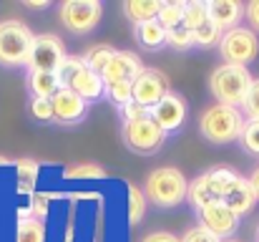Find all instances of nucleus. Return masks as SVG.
Here are the masks:
<instances>
[{"instance_id":"nucleus-15","label":"nucleus","mask_w":259,"mask_h":242,"mask_svg":"<svg viewBox=\"0 0 259 242\" xmlns=\"http://www.w3.org/2000/svg\"><path fill=\"white\" fill-rule=\"evenodd\" d=\"M222 202L237 215V217H242V215H247V212H252V207L257 204V192L252 189V184H249V179H244V177H237V182L227 189V194L222 197Z\"/></svg>"},{"instance_id":"nucleus-29","label":"nucleus","mask_w":259,"mask_h":242,"mask_svg":"<svg viewBox=\"0 0 259 242\" xmlns=\"http://www.w3.org/2000/svg\"><path fill=\"white\" fill-rule=\"evenodd\" d=\"M204 20H209V8H206V3H186L184 5V25L189 28V30H196Z\"/></svg>"},{"instance_id":"nucleus-31","label":"nucleus","mask_w":259,"mask_h":242,"mask_svg":"<svg viewBox=\"0 0 259 242\" xmlns=\"http://www.w3.org/2000/svg\"><path fill=\"white\" fill-rule=\"evenodd\" d=\"M103 93H106L116 106H126V103H131V101H134V96H131V81L108 83V86H103Z\"/></svg>"},{"instance_id":"nucleus-7","label":"nucleus","mask_w":259,"mask_h":242,"mask_svg":"<svg viewBox=\"0 0 259 242\" xmlns=\"http://www.w3.org/2000/svg\"><path fill=\"white\" fill-rule=\"evenodd\" d=\"M66 56V46L56 33H40L33 38V48L25 66L30 68V74H56Z\"/></svg>"},{"instance_id":"nucleus-27","label":"nucleus","mask_w":259,"mask_h":242,"mask_svg":"<svg viewBox=\"0 0 259 242\" xmlns=\"http://www.w3.org/2000/svg\"><path fill=\"white\" fill-rule=\"evenodd\" d=\"M146 215V197L144 189H139L136 184H128V222L139 225Z\"/></svg>"},{"instance_id":"nucleus-24","label":"nucleus","mask_w":259,"mask_h":242,"mask_svg":"<svg viewBox=\"0 0 259 242\" xmlns=\"http://www.w3.org/2000/svg\"><path fill=\"white\" fill-rule=\"evenodd\" d=\"M224 30L214 23V20H204L196 30H194V46H201V48H214L219 46Z\"/></svg>"},{"instance_id":"nucleus-42","label":"nucleus","mask_w":259,"mask_h":242,"mask_svg":"<svg viewBox=\"0 0 259 242\" xmlns=\"http://www.w3.org/2000/svg\"><path fill=\"white\" fill-rule=\"evenodd\" d=\"M224 242H239V240H224Z\"/></svg>"},{"instance_id":"nucleus-23","label":"nucleus","mask_w":259,"mask_h":242,"mask_svg":"<svg viewBox=\"0 0 259 242\" xmlns=\"http://www.w3.org/2000/svg\"><path fill=\"white\" fill-rule=\"evenodd\" d=\"M113 53H116V48H111V46H91L81 58H83V66H86V68H91L93 74L101 76V74L106 71L108 61L113 58Z\"/></svg>"},{"instance_id":"nucleus-30","label":"nucleus","mask_w":259,"mask_h":242,"mask_svg":"<svg viewBox=\"0 0 259 242\" xmlns=\"http://www.w3.org/2000/svg\"><path fill=\"white\" fill-rule=\"evenodd\" d=\"M184 5L186 3H161V10L156 15V20L164 25V28H174L184 20Z\"/></svg>"},{"instance_id":"nucleus-5","label":"nucleus","mask_w":259,"mask_h":242,"mask_svg":"<svg viewBox=\"0 0 259 242\" xmlns=\"http://www.w3.org/2000/svg\"><path fill=\"white\" fill-rule=\"evenodd\" d=\"M219 56L229 66H247L259 56V41L252 28H229L219 41Z\"/></svg>"},{"instance_id":"nucleus-20","label":"nucleus","mask_w":259,"mask_h":242,"mask_svg":"<svg viewBox=\"0 0 259 242\" xmlns=\"http://www.w3.org/2000/svg\"><path fill=\"white\" fill-rule=\"evenodd\" d=\"M15 174H18V192L20 194H35L40 164L33 159H18L15 161Z\"/></svg>"},{"instance_id":"nucleus-28","label":"nucleus","mask_w":259,"mask_h":242,"mask_svg":"<svg viewBox=\"0 0 259 242\" xmlns=\"http://www.w3.org/2000/svg\"><path fill=\"white\" fill-rule=\"evenodd\" d=\"M166 43L176 48V51H186L194 46V30H189L184 23L174 25V28H166Z\"/></svg>"},{"instance_id":"nucleus-35","label":"nucleus","mask_w":259,"mask_h":242,"mask_svg":"<svg viewBox=\"0 0 259 242\" xmlns=\"http://www.w3.org/2000/svg\"><path fill=\"white\" fill-rule=\"evenodd\" d=\"M181 242H222V240H219V237H214L206 227L196 225V227H191V230H186V232H184Z\"/></svg>"},{"instance_id":"nucleus-4","label":"nucleus","mask_w":259,"mask_h":242,"mask_svg":"<svg viewBox=\"0 0 259 242\" xmlns=\"http://www.w3.org/2000/svg\"><path fill=\"white\" fill-rule=\"evenodd\" d=\"M35 33L23 20L0 23V63L3 66H25Z\"/></svg>"},{"instance_id":"nucleus-38","label":"nucleus","mask_w":259,"mask_h":242,"mask_svg":"<svg viewBox=\"0 0 259 242\" xmlns=\"http://www.w3.org/2000/svg\"><path fill=\"white\" fill-rule=\"evenodd\" d=\"M141 242H181V237H176L174 232H166V230H156V232H149Z\"/></svg>"},{"instance_id":"nucleus-18","label":"nucleus","mask_w":259,"mask_h":242,"mask_svg":"<svg viewBox=\"0 0 259 242\" xmlns=\"http://www.w3.org/2000/svg\"><path fill=\"white\" fill-rule=\"evenodd\" d=\"M161 10V3L159 0H128L123 3V15L139 25V23H146V20H154Z\"/></svg>"},{"instance_id":"nucleus-3","label":"nucleus","mask_w":259,"mask_h":242,"mask_svg":"<svg viewBox=\"0 0 259 242\" xmlns=\"http://www.w3.org/2000/svg\"><path fill=\"white\" fill-rule=\"evenodd\" d=\"M249 86H252V74H249L247 66L222 63L209 76V88H211L217 103L234 106V109H239L244 103V96H247Z\"/></svg>"},{"instance_id":"nucleus-32","label":"nucleus","mask_w":259,"mask_h":242,"mask_svg":"<svg viewBox=\"0 0 259 242\" xmlns=\"http://www.w3.org/2000/svg\"><path fill=\"white\" fill-rule=\"evenodd\" d=\"M81 68H83V58H81V56H66L63 63H61V68L56 71V76L61 81V88H68L71 79H73Z\"/></svg>"},{"instance_id":"nucleus-21","label":"nucleus","mask_w":259,"mask_h":242,"mask_svg":"<svg viewBox=\"0 0 259 242\" xmlns=\"http://www.w3.org/2000/svg\"><path fill=\"white\" fill-rule=\"evenodd\" d=\"M28 86H30L35 98H53L61 88V81L56 74H38L35 71V74L28 76Z\"/></svg>"},{"instance_id":"nucleus-1","label":"nucleus","mask_w":259,"mask_h":242,"mask_svg":"<svg viewBox=\"0 0 259 242\" xmlns=\"http://www.w3.org/2000/svg\"><path fill=\"white\" fill-rule=\"evenodd\" d=\"M242 126H244L242 111L234 109V106H224V103H211L199 116V131L211 144L237 142L239 134H242Z\"/></svg>"},{"instance_id":"nucleus-17","label":"nucleus","mask_w":259,"mask_h":242,"mask_svg":"<svg viewBox=\"0 0 259 242\" xmlns=\"http://www.w3.org/2000/svg\"><path fill=\"white\" fill-rule=\"evenodd\" d=\"M68 88L73 91V93H78L83 101H93V98H101L103 96V79L98 76V74H93L91 68H81L73 79H71V83H68Z\"/></svg>"},{"instance_id":"nucleus-14","label":"nucleus","mask_w":259,"mask_h":242,"mask_svg":"<svg viewBox=\"0 0 259 242\" xmlns=\"http://www.w3.org/2000/svg\"><path fill=\"white\" fill-rule=\"evenodd\" d=\"M186 199H189V204H191L196 212L204 210L206 204L222 199V194H219V189H217V184H214L209 169L201 171L199 177H194V179L189 182V187H186Z\"/></svg>"},{"instance_id":"nucleus-36","label":"nucleus","mask_w":259,"mask_h":242,"mask_svg":"<svg viewBox=\"0 0 259 242\" xmlns=\"http://www.w3.org/2000/svg\"><path fill=\"white\" fill-rule=\"evenodd\" d=\"M121 114H123V121H136V119H146V116H151V109L139 106L136 101H131V103L121 106Z\"/></svg>"},{"instance_id":"nucleus-37","label":"nucleus","mask_w":259,"mask_h":242,"mask_svg":"<svg viewBox=\"0 0 259 242\" xmlns=\"http://www.w3.org/2000/svg\"><path fill=\"white\" fill-rule=\"evenodd\" d=\"M30 217H35V220H46V215H48V194H33V199H30Z\"/></svg>"},{"instance_id":"nucleus-16","label":"nucleus","mask_w":259,"mask_h":242,"mask_svg":"<svg viewBox=\"0 0 259 242\" xmlns=\"http://www.w3.org/2000/svg\"><path fill=\"white\" fill-rule=\"evenodd\" d=\"M206 8H209V20H214L222 30L237 28V23L244 15V8L237 0H211L206 3Z\"/></svg>"},{"instance_id":"nucleus-34","label":"nucleus","mask_w":259,"mask_h":242,"mask_svg":"<svg viewBox=\"0 0 259 242\" xmlns=\"http://www.w3.org/2000/svg\"><path fill=\"white\" fill-rule=\"evenodd\" d=\"M30 114H33L35 119H40V121H53V103H51V98H35V96H33V101H30Z\"/></svg>"},{"instance_id":"nucleus-25","label":"nucleus","mask_w":259,"mask_h":242,"mask_svg":"<svg viewBox=\"0 0 259 242\" xmlns=\"http://www.w3.org/2000/svg\"><path fill=\"white\" fill-rule=\"evenodd\" d=\"M242 144V149L252 157H259V119H244L242 134L237 139Z\"/></svg>"},{"instance_id":"nucleus-39","label":"nucleus","mask_w":259,"mask_h":242,"mask_svg":"<svg viewBox=\"0 0 259 242\" xmlns=\"http://www.w3.org/2000/svg\"><path fill=\"white\" fill-rule=\"evenodd\" d=\"M244 15H247V20L252 23V28H254V30H259V0L249 3V5L244 8Z\"/></svg>"},{"instance_id":"nucleus-12","label":"nucleus","mask_w":259,"mask_h":242,"mask_svg":"<svg viewBox=\"0 0 259 242\" xmlns=\"http://www.w3.org/2000/svg\"><path fill=\"white\" fill-rule=\"evenodd\" d=\"M51 103H53V121L66 124V126L83 121L88 111V103L71 88H58V93L51 98Z\"/></svg>"},{"instance_id":"nucleus-11","label":"nucleus","mask_w":259,"mask_h":242,"mask_svg":"<svg viewBox=\"0 0 259 242\" xmlns=\"http://www.w3.org/2000/svg\"><path fill=\"white\" fill-rule=\"evenodd\" d=\"M186 116H189L186 98H184L181 93H176V91H169V93L151 109V119H154L166 134L181 129L184 121H186Z\"/></svg>"},{"instance_id":"nucleus-40","label":"nucleus","mask_w":259,"mask_h":242,"mask_svg":"<svg viewBox=\"0 0 259 242\" xmlns=\"http://www.w3.org/2000/svg\"><path fill=\"white\" fill-rule=\"evenodd\" d=\"M249 184H252V189L257 192V199H259V166L252 171V174H249Z\"/></svg>"},{"instance_id":"nucleus-6","label":"nucleus","mask_w":259,"mask_h":242,"mask_svg":"<svg viewBox=\"0 0 259 242\" xmlns=\"http://www.w3.org/2000/svg\"><path fill=\"white\" fill-rule=\"evenodd\" d=\"M121 136H123V144L136 154H154L166 142V131L151 116L136 119V121H123Z\"/></svg>"},{"instance_id":"nucleus-13","label":"nucleus","mask_w":259,"mask_h":242,"mask_svg":"<svg viewBox=\"0 0 259 242\" xmlns=\"http://www.w3.org/2000/svg\"><path fill=\"white\" fill-rule=\"evenodd\" d=\"M141 71H144V63H141V58L134 51H116L113 58L108 61L106 71L101 74V79H103V86L118 83V81H131L134 83V79Z\"/></svg>"},{"instance_id":"nucleus-10","label":"nucleus","mask_w":259,"mask_h":242,"mask_svg":"<svg viewBox=\"0 0 259 242\" xmlns=\"http://www.w3.org/2000/svg\"><path fill=\"white\" fill-rule=\"evenodd\" d=\"M199 222H201V227H206L219 240H232V235L239 227V217L222 199L206 204L204 210H199Z\"/></svg>"},{"instance_id":"nucleus-8","label":"nucleus","mask_w":259,"mask_h":242,"mask_svg":"<svg viewBox=\"0 0 259 242\" xmlns=\"http://www.w3.org/2000/svg\"><path fill=\"white\" fill-rule=\"evenodd\" d=\"M58 15H61V23L71 33L83 36V33H91L101 23L103 5L98 0H68V3L61 5Z\"/></svg>"},{"instance_id":"nucleus-41","label":"nucleus","mask_w":259,"mask_h":242,"mask_svg":"<svg viewBox=\"0 0 259 242\" xmlns=\"http://www.w3.org/2000/svg\"><path fill=\"white\" fill-rule=\"evenodd\" d=\"M28 5H30V8H46L48 3H46V0H30Z\"/></svg>"},{"instance_id":"nucleus-43","label":"nucleus","mask_w":259,"mask_h":242,"mask_svg":"<svg viewBox=\"0 0 259 242\" xmlns=\"http://www.w3.org/2000/svg\"><path fill=\"white\" fill-rule=\"evenodd\" d=\"M257 242H259V227H257Z\"/></svg>"},{"instance_id":"nucleus-2","label":"nucleus","mask_w":259,"mask_h":242,"mask_svg":"<svg viewBox=\"0 0 259 242\" xmlns=\"http://www.w3.org/2000/svg\"><path fill=\"white\" fill-rule=\"evenodd\" d=\"M186 187H189V179L184 177L181 169L159 166V169L149 171V177L144 182V197H146V202H151L156 207H176L186 199Z\"/></svg>"},{"instance_id":"nucleus-22","label":"nucleus","mask_w":259,"mask_h":242,"mask_svg":"<svg viewBox=\"0 0 259 242\" xmlns=\"http://www.w3.org/2000/svg\"><path fill=\"white\" fill-rule=\"evenodd\" d=\"M15 242H46V225L35 217H20L15 227Z\"/></svg>"},{"instance_id":"nucleus-33","label":"nucleus","mask_w":259,"mask_h":242,"mask_svg":"<svg viewBox=\"0 0 259 242\" xmlns=\"http://www.w3.org/2000/svg\"><path fill=\"white\" fill-rule=\"evenodd\" d=\"M244 114L249 119H259V79H252V86L244 96V103H242Z\"/></svg>"},{"instance_id":"nucleus-9","label":"nucleus","mask_w":259,"mask_h":242,"mask_svg":"<svg viewBox=\"0 0 259 242\" xmlns=\"http://www.w3.org/2000/svg\"><path fill=\"white\" fill-rule=\"evenodd\" d=\"M169 76L159 68H144L134 83H131V96L139 106H146V109H154L166 93H169Z\"/></svg>"},{"instance_id":"nucleus-19","label":"nucleus","mask_w":259,"mask_h":242,"mask_svg":"<svg viewBox=\"0 0 259 242\" xmlns=\"http://www.w3.org/2000/svg\"><path fill=\"white\" fill-rule=\"evenodd\" d=\"M136 38H139V43L144 48L156 51V48H161L166 43V28L154 18V20H146V23H139L136 25Z\"/></svg>"},{"instance_id":"nucleus-26","label":"nucleus","mask_w":259,"mask_h":242,"mask_svg":"<svg viewBox=\"0 0 259 242\" xmlns=\"http://www.w3.org/2000/svg\"><path fill=\"white\" fill-rule=\"evenodd\" d=\"M108 171L101 166V164H93V161H83V164H73V166H66L63 169V177L66 179H103Z\"/></svg>"}]
</instances>
